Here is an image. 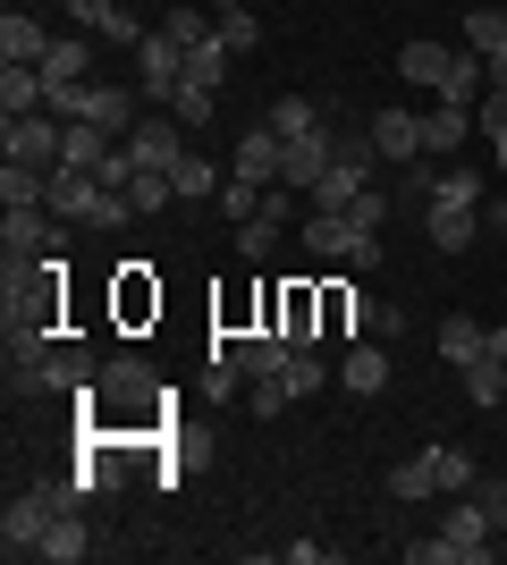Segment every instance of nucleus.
<instances>
[{
	"mask_svg": "<svg viewBox=\"0 0 507 565\" xmlns=\"http://www.w3.org/2000/svg\"><path fill=\"white\" fill-rule=\"evenodd\" d=\"M398 76L423 85L432 102H483L490 60H483V51H465V43H423V34H414V43L398 51Z\"/></svg>",
	"mask_w": 507,
	"mask_h": 565,
	"instance_id": "nucleus-1",
	"label": "nucleus"
},
{
	"mask_svg": "<svg viewBox=\"0 0 507 565\" xmlns=\"http://www.w3.org/2000/svg\"><path fill=\"white\" fill-rule=\"evenodd\" d=\"M490 541H499V523H490L474 498H457V507L440 515L432 541H406V565H490Z\"/></svg>",
	"mask_w": 507,
	"mask_h": 565,
	"instance_id": "nucleus-2",
	"label": "nucleus"
},
{
	"mask_svg": "<svg viewBox=\"0 0 507 565\" xmlns=\"http://www.w3.org/2000/svg\"><path fill=\"white\" fill-rule=\"evenodd\" d=\"M76 405H85V414H102V423H119V430H136L152 405H161V380H152L145 363H127V354H119V363H102V380H94Z\"/></svg>",
	"mask_w": 507,
	"mask_h": 565,
	"instance_id": "nucleus-3",
	"label": "nucleus"
},
{
	"mask_svg": "<svg viewBox=\"0 0 507 565\" xmlns=\"http://www.w3.org/2000/svg\"><path fill=\"white\" fill-rule=\"evenodd\" d=\"M94 380H102V354L60 338V347H51V363H34V372H9V388H18V397H85Z\"/></svg>",
	"mask_w": 507,
	"mask_h": 565,
	"instance_id": "nucleus-4",
	"label": "nucleus"
},
{
	"mask_svg": "<svg viewBox=\"0 0 507 565\" xmlns=\"http://www.w3.org/2000/svg\"><path fill=\"white\" fill-rule=\"evenodd\" d=\"M0 152L25 161V169H60V152H68V118H51V110L0 118Z\"/></svg>",
	"mask_w": 507,
	"mask_h": 565,
	"instance_id": "nucleus-5",
	"label": "nucleus"
},
{
	"mask_svg": "<svg viewBox=\"0 0 507 565\" xmlns=\"http://www.w3.org/2000/svg\"><path fill=\"white\" fill-rule=\"evenodd\" d=\"M127 152H136V169H178L187 161V127H178V118L169 110H152V118H136V127H127Z\"/></svg>",
	"mask_w": 507,
	"mask_h": 565,
	"instance_id": "nucleus-6",
	"label": "nucleus"
},
{
	"mask_svg": "<svg viewBox=\"0 0 507 565\" xmlns=\"http://www.w3.org/2000/svg\"><path fill=\"white\" fill-rule=\"evenodd\" d=\"M136 68H145V102H152V110H169V102H178V85H187V51L152 25L145 51H136Z\"/></svg>",
	"mask_w": 507,
	"mask_h": 565,
	"instance_id": "nucleus-7",
	"label": "nucleus"
},
{
	"mask_svg": "<svg viewBox=\"0 0 507 565\" xmlns=\"http://www.w3.org/2000/svg\"><path fill=\"white\" fill-rule=\"evenodd\" d=\"M330 161H338V136H330V127H305V136H288V161H279V178H288L296 194H314L321 178H330Z\"/></svg>",
	"mask_w": 507,
	"mask_h": 565,
	"instance_id": "nucleus-8",
	"label": "nucleus"
},
{
	"mask_svg": "<svg viewBox=\"0 0 507 565\" xmlns=\"http://www.w3.org/2000/svg\"><path fill=\"white\" fill-rule=\"evenodd\" d=\"M279 161H288V136H279V127H245L237 136V152H229V178H254V186H271V178H279Z\"/></svg>",
	"mask_w": 507,
	"mask_h": 565,
	"instance_id": "nucleus-9",
	"label": "nucleus"
},
{
	"mask_svg": "<svg viewBox=\"0 0 507 565\" xmlns=\"http://www.w3.org/2000/svg\"><path fill=\"white\" fill-rule=\"evenodd\" d=\"M474 136V102H432L423 110V161H457Z\"/></svg>",
	"mask_w": 507,
	"mask_h": 565,
	"instance_id": "nucleus-10",
	"label": "nucleus"
},
{
	"mask_svg": "<svg viewBox=\"0 0 507 565\" xmlns=\"http://www.w3.org/2000/svg\"><path fill=\"white\" fill-rule=\"evenodd\" d=\"M356 236H363L356 212H305V254L314 262H356Z\"/></svg>",
	"mask_w": 507,
	"mask_h": 565,
	"instance_id": "nucleus-11",
	"label": "nucleus"
},
{
	"mask_svg": "<svg viewBox=\"0 0 507 565\" xmlns=\"http://www.w3.org/2000/svg\"><path fill=\"white\" fill-rule=\"evenodd\" d=\"M363 136L381 143V161H423V110H372V127H363Z\"/></svg>",
	"mask_w": 507,
	"mask_h": 565,
	"instance_id": "nucleus-12",
	"label": "nucleus"
},
{
	"mask_svg": "<svg viewBox=\"0 0 507 565\" xmlns=\"http://www.w3.org/2000/svg\"><path fill=\"white\" fill-rule=\"evenodd\" d=\"M145 118V85H94V102H85V127H102V136H127Z\"/></svg>",
	"mask_w": 507,
	"mask_h": 565,
	"instance_id": "nucleus-13",
	"label": "nucleus"
},
{
	"mask_svg": "<svg viewBox=\"0 0 507 565\" xmlns=\"http://www.w3.org/2000/svg\"><path fill=\"white\" fill-rule=\"evenodd\" d=\"M338 388H347V397H381V388H389V347L356 338V347H347V363H338Z\"/></svg>",
	"mask_w": 507,
	"mask_h": 565,
	"instance_id": "nucleus-14",
	"label": "nucleus"
},
{
	"mask_svg": "<svg viewBox=\"0 0 507 565\" xmlns=\"http://www.w3.org/2000/svg\"><path fill=\"white\" fill-rule=\"evenodd\" d=\"M94 186H102L94 169H68V161H60V169H43V203H51V212H60V220H85V203H94Z\"/></svg>",
	"mask_w": 507,
	"mask_h": 565,
	"instance_id": "nucleus-15",
	"label": "nucleus"
},
{
	"mask_svg": "<svg viewBox=\"0 0 507 565\" xmlns=\"http://www.w3.org/2000/svg\"><path fill=\"white\" fill-rule=\"evenodd\" d=\"M43 94H51V76H43V68H18V60H0V118L43 110Z\"/></svg>",
	"mask_w": 507,
	"mask_h": 565,
	"instance_id": "nucleus-16",
	"label": "nucleus"
},
{
	"mask_svg": "<svg viewBox=\"0 0 507 565\" xmlns=\"http://www.w3.org/2000/svg\"><path fill=\"white\" fill-rule=\"evenodd\" d=\"M423 228H432V254H465L474 245V203H423Z\"/></svg>",
	"mask_w": 507,
	"mask_h": 565,
	"instance_id": "nucleus-17",
	"label": "nucleus"
},
{
	"mask_svg": "<svg viewBox=\"0 0 507 565\" xmlns=\"http://www.w3.org/2000/svg\"><path fill=\"white\" fill-rule=\"evenodd\" d=\"M43 51H51V34L25 18V9H9V18H0V60H18V68H43Z\"/></svg>",
	"mask_w": 507,
	"mask_h": 565,
	"instance_id": "nucleus-18",
	"label": "nucleus"
},
{
	"mask_svg": "<svg viewBox=\"0 0 507 565\" xmlns=\"http://www.w3.org/2000/svg\"><path fill=\"white\" fill-rule=\"evenodd\" d=\"M372 312H381V305H363L356 287H321V338H347V330H372Z\"/></svg>",
	"mask_w": 507,
	"mask_h": 565,
	"instance_id": "nucleus-19",
	"label": "nucleus"
},
{
	"mask_svg": "<svg viewBox=\"0 0 507 565\" xmlns=\"http://www.w3.org/2000/svg\"><path fill=\"white\" fill-rule=\"evenodd\" d=\"M483 338H490V330H483V321H474V312H448L432 347H440V363H448V372H465V363L483 354Z\"/></svg>",
	"mask_w": 507,
	"mask_h": 565,
	"instance_id": "nucleus-20",
	"label": "nucleus"
},
{
	"mask_svg": "<svg viewBox=\"0 0 507 565\" xmlns=\"http://www.w3.org/2000/svg\"><path fill=\"white\" fill-rule=\"evenodd\" d=\"M85 548H94V532H85V507H60V515H51V532H43V557H51V565H76Z\"/></svg>",
	"mask_w": 507,
	"mask_h": 565,
	"instance_id": "nucleus-21",
	"label": "nucleus"
},
{
	"mask_svg": "<svg viewBox=\"0 0 507 565\" xmlns=\"http://www.w3.org/2000/svg\"><path fill=\"white\" fill-rule=\"evenodd\" d=\"M212 34H220V43H229V51L245 60V51L263 43V18H254L245 0H212Z\"/></svg>",
	"mask_w": 507,
	"mask_h": 565,
	"instance_id": "nucleus-22",
	"label": "nucleus"
},
{
	"mask_svg": "<svg viewBox=\"0 0 507 565\" xmlns=\"http://www.w3.org/2000/svg\"><path fill=\"white\" fill-rule=\"evenodd\" d=\"M423 465H432V490H440V498H465L474 481H483L465 448H423Z\"/></svg>",
	"mask_w": 507,
	"mask_h": 565,
	"instance_id": "nucleus-23",
	"label": "nucleus"
},
{
	"mask_svg": "<svg viewBox=\"0 0 507 565\" xmlns=\"http://www.w3.org/2000/svg\"><path fill=\"white\" fill-rule=\"evenodd\" d=\"M457 380H465V405H483V414H490V405H507V363H499V354H474Z\"/></svg>",
	"mask_w": 507,
	"mask_h": 565,
	"instance_id": "nucleus-24",
	"label": "nucleus"
},
{
	"mask_svg": "<svg viewBox=\"0 0 507 565\" xmlns=\"http://www.w3.org/2000/svg\"><path fill=\"white\" fill-rule=\"evenodd\" d=\"M465 51H483V60H507V9H465Z\"/></svg>",
	"mask_w": 507,
	"mask_h": 565,
	"instance_id": "nucleus-25",
	"label": "nucleus"
},
{
	"mask_svg": "<svg viewBox=\"0 0 507 565\" xmlns=\"http://www.w3.org/2000/svg\"><path fill=\"white\" fill-rule=\"evenodd\" d=\"M43 76H51V85H76V76H94V43H76V34H60V43L43 51Z\"/></svg>",
	"mask_w": 507,
	"mask_h": 565,
	"instance_id": "nucleus-26",
	"label": "nucleus"
},
{
	"mask_svg": "<svg viewBox=\"0 0 507 565\" xmlns=\"http://www.w3.org/2000/svg\"><path fill=\"white\" fill-rule=\"evenodd\" d=\"M169 186H178V203H212V194H220V169L203 161V152H187V161L169 169Z\"/></svg>",
	"mask_w": 507,
	"mask_h": 565,
	"instance_id": "nucleus-27",
	"label": "nucleus"
},
{
	"mask_svg": "<svg viewBox=\"0 0 507 565\" xmlns=\"http://www.w3.org/2000/svg\"><path fill=\"white\" fill-rule=\"evenodd\" d=\"M169 118H178L187 136H203V127H212V118H220V94H212V85H178V102H169Z\"/></svg>",
	"mask_w": 507,
	"mask_h": 565,
	"instance_id": "nucleus-28",
	"label": "nucleus"
},
{
	"mask_svg": "<svg viewBox=\"0 0 507 565\" xmlns=\"http://www.w3.org/2000/svg\"><path fill=\"white\" fill-rule=\"evenodd\" d=\"M110 152H119V136H102V127H85V118H76V127H68V152H60V161H68V169H102Z\"/></svg>",
	"mask_w": 507,
	"mask_h": 565,
	"instance_id": "nucleus-29",
	"label": "nucleus"
},
{
	"mask_svg": "<svg viewBox=\"0 0 507 565\" xmlns=\"http://www.w3.org/2000/svg\"><path fill=\"white\" fill-rule=\"evenodd\" d=\"M229 60H237V51L220 43V34H203V43L187 51V85H212V94H220V76H229Z\"/></svg>",
	"mask_w": 507,
	"mask_h": 565,
	"instance_id": "nucleus-30",
	"label": "nucleus"
},
{
	"mask_svg": "<svg viewBox=\"0 0 507 565\" xmlns=\"http://www.w3.org/2000/svg\"><path fill=\"white\" fill-rule=\"evenodd\" d=\"M220 220H229V228L263 220V186H254V178H229V186H220Z\"/></svg>",
	"mask_w": 507,
	"mask_h": 565,
	"instance_id": "nucleus-31",
	"label": "nucleus"
},
{
	"mask_svg": "<svg viewBox=\"0 0 507 565\" xmlns=\"http://www.w3.org/2000/svg\"><path fill=\"white\" fill-rule=\"evenodd\" d=\"M279 380H288V388H296V405H305V397H314V388H321V380H330V363H321L314 347H296L288 363H279Z\"/></svg>",
	"mask_w": 507,
	"mask_h": 565,
	"instance_id": "nucleus-32",
	"label": "nucleus"
},
{
	"mask_svg": "<svg viewBox=\"0 0 507 565\" xmlns=\"http://www.w3.org/2000/svg\"><path fill=\"white\" fill-rule=\"evenodd\" d=\"M127 203H136V212H161V203H178L169 169H136V178H127Z\"/></svg>",
	"mask_w": 507,
	"mask_h": 565,
	"instance_id": "nucleus-33",
	"label": "nucleus"
},
{
	"mask_svg": "<svg viewBox=\"0 0 507 565\" xmlns=\"http://www.w3.org/2000/svg\"><path fill=\"white\" fill-rule=\"evenodd\" d=\"M161 34H169L178 51H194L203 34H212V9H194V0H187V9H169V18H161Z\"/></svg>",
	"mask_w": 507,
	"mask_h": 565,
	"instance_id": "nucleus-34",
	"label": "nucleus"
},
{
	"mask_svg": "<svg viewBox=\"0 0 507 565\" xmlns=\"http://www.w3.org/2000/svg\"><path fill=\"white\" fill-rule=\"evenodd\" d=\"M288 405H296V388L279 372H263L254 388H245V414H263V423H271V414H288Z\"/></svg>",
	"mask_w": 507,
	"mask_h": 565,
	"instance_id": "nucleus-35",
	"label": "nucleus"
},
{
	"mask_svg": "<svg viewBox=\"0 0 507 565\" xmlns=\"http://www.w3.org/2000/svg\"><path fill=\"white\" fill-rule=\"evenodd\" d=\"M271 127H279V136H305V127H321V102L279 94V102H271Z\"/></svg>",
	"mask_w": 507,
	"mask_h": 565,
	"instance_id": "nucleus-36",
	"label": "nucleus"
},
{
	"mask_svg": "<svg viewBox=\"0 0 507 565\" xmlns=\"http://www.w3.org/2000/svg\"><path fill=\"white\" fill-rule=\"evenodd\" d=\"M474 136H490V143L507 136V85H483V102H474Z\"/></svg>",
	"mask_w": 507,
	"mask_h": 565,
	"instance_id": "nucleus-37",
	"label": "nucleus"
},
{
	"mask_svg": "<svg viewBox=\"0 0 507 565\" xmlns=\"http://www.w3.org/2000/svg\"><path fill=\"white\" fill-rule=\"evenodd\" d=\"M237 254L245 262H271V254H279V220H245V228H237Z\"/></svg>",
	"mask_w": 507,
	"mask_h": 565,
	"instance_id": "nucleus-38",
	"label": "nucleus"
},
{
	"mask_svg": "<svg viewBox=\"0 0 507 565\" xmlns=\"http://www.w3.org/2000/svg\"><path fill=\"white\" fill-rule=\"evenodd\" d=\"M389 498H440V490H432V465H423V456H406V465L389 472Z\"/></svg>",
	"mask_w": 507,
	"mask_h": 565,
	"instance_id": "nucleus-39",
	"label": "nucleus"
},
{
	"mask_svg": "<svg viewBox=\"0 0 507 565\" xmlns=\"http://www.w3.org/2000/svg\"><path fill=\"white\" fill-rule=\"evenodd\" d=\"M68 18H76V25H85V34L102 43V34H110V18H119V0H68Z\"/></svg>",
	"mask_w": 507,
	"mask_h": 565,
	"instance_id": "nucleus-40",
	"label": "nucleus"
},
{
	"mask_svg": "<svg viewBox=\"0 0 507 565\" xmlns=\"http://www.w3.org/2000/svg\"><path fill=\"white\" fill-rule=\"evenodd\" d=\"M161 296L145 287V262H127V279H119V312H152Z\"/></svg>",
	"mask_w": 507,
	"mask_h": 565,
	"instance_id": "nucleus-41",
	"label": "nucleus"
},
{
	"mask_svg": "<svg viewBox=\"0 0 507 565\" xmlns=\"http://www.w3.org/2000/svg\"><path fill=\"white\" fill-rule=\"evenodd\" d=\"M347 212H356V220H363V228H381V220H389V212H398V194H381V186H363V194H356V203H347Z\"/></svg>",
	"mask_w": 507,
	"mask_h": 565,
	"instance_id": "nucleus-42",
	"label": "nucleus"
},
{
	"mask_svg": "<svg viewBox=\"0 0 507 565\" xmlns=\"http://www.w3.org/2000/svg\"><path fill=\"white\" fill-rule=\"evenodd\" d=\"M465 498H474V507H483V515H490V523H499V532H507V481H474V490H465Z\"/></svg>",
	"mask_w": 507,
	"mask_h": 565,
	"instance_id": "nucleus-43",
	"label": "nucleus"
},
{
	"mask_svg": "<svg viewBox=\"0 0 507 565\" xmlns=\"http://www.w3.org/2000/svg\"><path fill=\"white\" fill-rule=\"evenodd\" d=\"M490 236H507V194H490Z\"/></svg>",
	"mask_w": 507,
	"mask_h": 565,
	"instance_id": "nucleus-44",
	"label": "nucleus"
},
{
	"mask_svg": "<svg viewBox=\"0 0 507 565\" xmlns=\"http://www.w3.org/2000/svg\"><path fill=\"white\" fill-rule=\"evenodd\" d=\"M483 354H499V363H507V330H490V338H483Z\"/></svg>",
	"mask_w": 507,
	"mask_h": 565,
	"instance_id": "nucleus-45",
	"label": "nucleus"
},
{
	"mask_svg": "<svg viewBox=\"0 0 507 565\" xmlns=\"http://www.w3.org/2000/svg\"><path fill=\"white\" fill-rule=\"evenodd\" d=\"M499 169H507V136H499Z\"/></svg>",
	"mask_w": 507,
	"mask_h": 565,
	"instance_id": "nucleus-46",
	"label": "nucleus"
},
{
	"mask_svg": "<svg viewBox=\"0 0 507 565\" xmlns=\"http://www.w3.org/2000/svg\"><path fill=\"white\" fill-rule=\"evenodd\" d=\"M465 9H490V0H465Z\"/></svg>",
	"mask_w": 507,
	"mask_h": 565,
	"instance_id": "nucleus-47",
	"label": "nucleus"
}]
</instances>
